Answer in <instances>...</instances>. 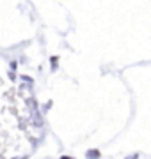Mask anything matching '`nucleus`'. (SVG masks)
Segmentation results:
<instances>
[{
	"label": "nucleus",
	"instance_id": "nucleus-1",
	"mask_svg": "<svg viewBox=\"0 0 151 159\" xmlns=\"http://www.w3.org/2000/svg\"><path fill=\"white\" fill-rule=\"evenodd\" d=\"M57 60H59V57H52V58H50V67H52V71L57 69Z\"/></svg>",
	"mask_w": 151,
	"mask_h": 159
},
{
	"label": "nucleus",
	"instance_id": "nucleus-2",
	"mask_svg": "<svg viewBox=\"0 0 151 159\" xmlns=\"http://www.w3.org/2000/svg\"><path fill=\"white\" fill-rule=\"evenodd\" d=\"M93 156H96V157H98L100 152H98V150H89V152H87V157H93Z\"/></svg>",
	"mask_w": 151,
	"mask_h": 159
}]
</instances>
